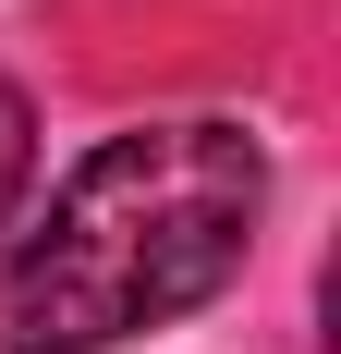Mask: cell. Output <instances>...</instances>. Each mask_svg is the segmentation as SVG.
<instances>
[{
    "mask_svg": "<svg viewBox=\"0 0 341 354\" xmlns=\"http://www.w3.org/2000/svg\"><path fill=\"white\" fill-rule=\"evenodd\" d=\"M269 220V159L244 122H135L73 159L12 269H0V342L12 354H110L232 293L244 245Z\"/></svg>",
    "mask_w": 341,
    "mask_h": 354,
    "instance_id": "cell-1",
    "label": "cell"
},
{
    "mask_svg": "<svg viewBox=\"0 0 341 354\" xmlns=\"http://www.w3.org/2000/svg\"><path fill=\"white\" fill-rule=\"evenodd\" d=\"M25 171H37V110H25V86L0 73V232H12V208H25Z\"/></svg>",
    "mask_w": 341,
    "mask_h": 354,
    "instance_id": "cell-2",
    "label": "cell"
}]
</instances>
